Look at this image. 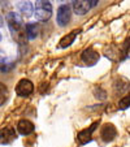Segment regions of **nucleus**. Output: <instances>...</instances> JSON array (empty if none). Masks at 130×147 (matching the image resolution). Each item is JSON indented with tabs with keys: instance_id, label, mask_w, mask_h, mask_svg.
<instances>
[{
	"instance_id": "obj_1",
	"label": "nucleus",
	"mask_w": 130,
	"mask_h": 147,
	"mask_svg": "<svg viewBox=\"0 0 130 147\" xmlns=\"http://www.w3.org/2000/svg\"><path fill=\"white\" fill-rule=\"evenodd\" d=\"M7 20H8V26L11 29V33L13 35V38L16 40H18L20 43H22L28 36H26V29L25 26L22 25V20L17 13L12 12L7 16Z\"/></svg>"
},
{
	"instance_id": "obj_2",
	"label": "nucleus",
	"mask_w": 130,
	"mask_h": 147,
	"mask_svg": "<svg viewBox=\"0 0 130 147\" xmlns=\"http://www.w3.org/2000/svg\"><path fill=\"white\" fill-rule=\"evenodd\" d=\"M35 17L39 21H47L52 16V4L50 0H36L35 3Z\"/></svg>"
},
{
	"instance_id": "obj_3",
	"label": "nucleus",
	"mask_w": 130,
	"mask_h": 147,
	"mask_svg": "<svg viewBox=\"0 0 130 147\" xmlns=\"http://www.w3.org/2000/svg\"><path fill=\"white\" fill-rule=\"evenodd\" d=\"M70 14H72V11H70L69 4H63L60 5V8L57 9V16H56V22L60 26H67L68 22L70 20Z\"/></svg>"
},
{
	"instance_id": "obj_4",
	"label": "nucleus",
	"mask_w": 130,
	"mask_h": 147,
	"mask_svg": "<svg viewBox=\"0 0 130 147\" xmlns=\"http://www.w3.org/2000/svg\"><path fill=\"white\" fill-rule=\"evenodd\" d=\"M33 91H34V85L30 80L24 78V80L18 81V83H17V86H16L17 95L26 98V96H29V95L33 94Z\"/></svg>"
},
{
	"instance_id": "obj_5",
	"label": "nucleus",
	"mask_w": 130,
	"mask_h": 147,
	"mask_svg": "<svg viewBox=\"0 0 130 147\" xmlns=\"http://www.w3.org/2000/svg\"><path fill=\"white\" fill-rule=\"evenodd\" d=\"M117 136V130L112 124H105L102 128V131H100V137L104 142H112Z\"/></svg>"
},
{
	"instance_id": "obj_6",
	"label": "nucleus",
	"mask_w": 130,
	"mask_h": 147,
	"mask_svg": "<svg viewBox=\"0 0 130 147\" xmlns=\"http://www.w3.org/2000/svg\"><path fill=\"white\" fill-rule=\"evenodd\" d=\"M96 125H98V122H94V124H92L91 126H90V128L81 130L79 133L77 134V141H78V143L85 144V143H87V142L91 141L92 133H94L95 129H96Z\"/></svg>"
},
{
	"instance_id": "obj_7",
	"label": "nucleus",
	"mask_w": 130,
	"mask_h": 147,
	"mask_svg": "<svg viewBox=\"0 0 130 147\" xmlns=\"http://www.w3.org/2000/svg\"><path fill=\"white\" fill-rule=\"evenodd\" d=\"M91 3L90 0H73V9L77 14L83 16L91 9Z\"/></svg>"
},
{
	"instance_id": "obj_8",
	"label": "nucleus",
	"mask_w": 130,
	"mask_h": 147,
	"mask_svg": "<svg viewBox=\"0 0 130 147\" xmlns=\"http://www.w3.org/2000/svg\"><path fill=\"white\" fill-rule=\"evenodd\" d=\"M81 59H82V61L85 64L95 65L98 63V60H99V53H98L95 50H92V48H87V50H85L82 52Z\"/></svg>"
},
{
	"instance_id": "obj_9",
	"label": "nucleus",
	"mask_w": 130,
	"mask_h": 147,
	"mask_svg": "<svg viewBox=\"0 0 130 147\" xmlns=\"http://www.w3.org/2000/svg\"><path fill=\"white\" fill-rule=\"evenodd\" d=\"M16 139V130L12 126H5L0 129V144H7Z\"/></svg>"
},
{
	"instance_id": "obj_10",
	"label": "nucleus",
	"mask_w": 130,
	"mask_h": 147,
	"mask_svg": "<svg viewBox=\"0 0 130 147\" xmlns=\"http://www.w3.org/2000/svg\"><path fill=\"white\" fill-rule=\"evenodd\" d=\"M17 130H18L20 134H22V136H29V134H31L35 130V126H34V124L30 120L22 119V120H20L18 124H17Z\"/></svg>"
},
{
	"instance_id": "obj_11",
	"label": "nucleus",
	"mask_w": 130,
	"mask_h": 147,
	"mask_svg": "<svg viewBox=\"0 0 130 147\" xmlns=\"http://www.w3.org/2000/svg\"><path fill=\"white\" fill-rule=\"evenodd\" d=\"M79 31H81V30H73L72 33H69L68 35L63 36V38H61V40H60V43H59V47H60V48H67V47H69V46L72 45L73 42H74L75 36H77V34L79 33Z\"/></svg>"
},
{
	"instance_id": "obj_12",
	"label": "nucleus",
	"mask_w": 130,
	"mask_h": 147,
	"mask_svg": "<svg viewBox=\"0 0 130 147\" xmlns=\"http://www.w3.org/2000/svg\"><path fill=\"white\" fill-rule=\"evenodd\" d=\"M18 11L22 13V16L30 17L34 12L33 4H31L30 1H21V3H18Z\"/></svg>"
},
{
	"instance_id": "obj_13",
	"label": "nucleus",
	"mask_w": 130,
	"mask_h": 147,
	"mask_svg": "<svg viewBox=\"0 0 130 147\" xmlns=\"http://www.w3.org/2000/svg\"><path fill=\"white\" fill-rule=\"evenodd\" d=\"M25 29H26L28 39H35L38 36V26H36V24H28L25 26Z\"/></svg>"
},
{
	"instance_id": "obj_14",
	"label": "nucleus",
	"mask_w": 130,
	"mask_h": 147,
	"mask_svg": "<svg viewBox=\"0 0 130 147\" xmlns=\"http://www.w3.org/2000/svg\"><path fill=\"white\" fill-rule=\"evenodd\" d=\"M129 55H130V38H127L126 40L124 42L121 50H120V59L124 60V59H126Z\"/></svg>"
},
{
	"instance_id": "obj_15",
	"label": "nucleus",
	"mask_w": 130,
	"mask_h": 147,
	"mask_svg": "<svg viewBox=\"0 0 130 147\" xmlns=\"http://www.w3.org/2000/svg\"><path fill=\"white\" fill-rule=\"evenodd\" d=\"M8 87L3 82H0V106H3L8 99Z\"/></svg>"
},
{
	"instance_id": "obj_16",
	"label": "nucleus",
	"mask_w": 130,
	"mask_h": 147,
	"mask_svg": "<svg viewBox=\"0 0 130 147\" xmlns=\"http://www.w3.org/2000/svg\"><path fill=\"white\" fill-rule=\"evenodd\" d=\"M129 106H130V95L124 96L122 99H120V102H119V108L120 109H126Z\"/></svg>"
},
{
	"instance_id": "obj_17",
	"label": "nucleus",
	"mask_w": 130,
	"mask_h": 147,
	"mask_svg": "<svg viewBox=\"0 0 130 147\" xmlns=\"http://www.w3.org/2000/svg\"><path fill=\"white\" fill-rule=\"evenodd\" d=\"M95 96L98 98V99H105V98H107V94H105V91H103L102 89H95Z\"/></svg>"
},
{
	"instance_id": "obj_18",
	"label": "nucleus",
	"mask_w": 130,
	"mask_h": 147,
	"mask_svg": "<svg viewBox=\"0 0 130 147\" xmlns=\"http://www.w3.org/2000/svg\"><path fill=\"white\" fill-rule=\"evenodd\" d=\"M4 60H5V56H4V53L1 52V51H0V64L4 63Z\"/></svg>"
},
{
	"instance_id": "obj_19",
	"label": "nucleus",
	"mask_w": 130,
	"mask_h": 147,
	"mask_svg": "<svg viewBox=\"0 0 130 147\" xmlns=\"http://www.w3.org/2000/svg\"><path fill=\"white\" fill-rule=\"evenodd\" d=\"M90 3H91V7H96L98 3H99V0H90Z\"/></svg>"
},
{
	"instance_id": "obj_20",
	"label": "nucleus",
	"mask_w": 130,
	"mask_h": 147,
	"mask_svg": "<svg viewBox=\"0 0 130 147\" xmlns=\"http://www.w3.org/2000/svg\"><path fill=\"white\" fill-rule=\"evenodd\" d=\"M3 22H4V20H3V17L0 16V26H3Z\"/></svg>"
},
{
	"instance_id": "obj_21",
	"label": "nucleus",
	"mask_w": 130,
	"mask_h": 147,
	"mask_svg": "<svg viewBox=\"0 0 130 147\" xmlns=\"http://www.w3.org/2000/svg\"><path fill=\"white\" fill-rule=\"evenodd\" d=\"M61 1H63V3H69L70 0H61Z\"/></svg>"
},
{
	"instance_id": "obj_22",
	"label": "nucleus",
	"mask_w": 130,
	"mask_h": 147,
	"mask_svg": "<svg viewBox=\"0 0 130 147\" xmlns=\"http://www.w3.org/2000/svg\"><path fill=\"white\" fill-rule=\"evenodd\" d=\"M0 42H1V33H0Z\"/></svg>"
}]
</instances>
